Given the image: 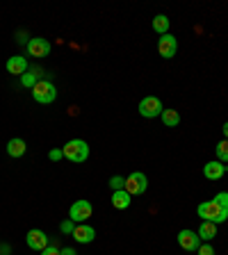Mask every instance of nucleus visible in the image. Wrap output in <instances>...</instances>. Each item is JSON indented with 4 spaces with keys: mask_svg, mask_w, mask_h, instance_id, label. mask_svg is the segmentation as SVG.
<instances>
[{
    "mask_svg": "<svg viewBox=\"0 0 228 255\" xmlns=\"http://www.w3.org/2000/svg\"><path fill=\"white\" fill-rule=\"evenodd\" d=\"M59 255H78V253H75V249L66 246V249H59Z\"/></svg>",
    "mask_w": 228,
    "mask_h": 255,
    "instance_id": "obj_27",
    "label": "nucleus"
},
{
    "mask_svg": "<svg viewBox=\"0 0 228 255\" xmlns=\"http://www.w3.org/2000/svg\"><path fill=\"white\" fill-rule=\"evenodd\" d=\"M153 30L158 32L160 37H162V34H167V32H169V16H165V14H158L153 18Z\"/></svg>",
    "mask_w": 228,
    "mask_h": 255,
    "instance_id": "obj_18",
    "label": "nucleus"
},
{
    "mask_svg": "<svg viewBox=\"0 0 228 255\" xmlns=\"http://www.w3.org/2000/svg\"><path fill=\"white\" fill-rule=\"evenodd\" d=\"M9 246H7V244H0V255H9Z\"/></svg>",
    "mask_w": 228,
    "mask_h": 255,
    "instance_id": "obj_28",
    "label": "nucleus"
},
{
    "mask_svg": "<svg viewBox=\"0 0 228 255\" xmlns=\"http://www.w3.org/2000/svg\"><path fill=\"white\" fill-rule=\"evenodd\" d=\"M41 255H59V249H57V246H50V244H48V249H43Z\"/></svg>",
    "mask_w": 228,
    "mask_h": 255,
    "instance_id": "obj_26",
    "label": "nucleus"
},
{
    "mask_svg": "<svg viewBox=\"0 0 228 255\" xmlns=\"http://www.w3.org/2000/svg\"><path fill=\"white\" fill-rule=\"evenodd\" d=\"M197 235L201 237V242H210V239L217 237V223H210V221H203L199 226Z\"/></svg>",
    "mask_w": 228,
    "mask_h": 255,
    "instance_id": "obj_16",
    "label": "nucleus"
},
{
    "mask_svg": "<svg viewBox=\"0 0 228 255\" xmlns=\"http://www.w3.org/2000/svg\"><path fill=\"white\" fill-rule=\"evenodd\" d=\"M197 253H199V255H215V249L210 246V242H206V244H201V246L197 249Z\"/></svg>",
    "mask_w": 228,
    "mask_h": 255,
    "instance_id": "obj_23",
    "label": "nucleus"
},
{
    "mask_svg": "<svg viewBox=\"0 0 228 255\" xmlns=\"http://www.w3.org/2000/svg\"><path fill=\"white\" fill-rule=\"evenodd\" d=\"M73 228H75V223L71 221V219H66V221H64L62 226H59V230H62L64 235H73Z\"/></svg>",
    "mask_w": 228,
    "mask_h": 255,
    "instance_id": "obj_22",
    "label": "nucleus"
},
{
    "mask_svg": "<svg viewBox=\"0 0 228 255\" xmlns=\"http://www.w3.org/2000/svg\"><path fill=\"white\" fill-rule=\"evenodd\" d=\"M222 130H224V139H226V141H228V121L224 123V128H222Z\"/></svg>",
    "mask_w": 228,
    "mask_h": 255,
    "instance_id": "obj_29",
    "label": "nucleus"
},
{
    "mask_svg": "<svg viewBox=\"0 0 228 255\" xmlns=\"http://www.w3.org/2000/svg\"><path fill=\"white\" fill-rule=\"evenodd\" d=\"M160 119H162V123H165L167 128H176L178 123H181V114H178V110H162Z\"/></svg>",
    "mask_w": 228,
    "mask_h": 255,
    "instance_id": "obj_17",
    "label": "nucleus"
},
{
    "mask_svg": "<svg viewBox=\"0 0 228 255\" xmlns=\"http://www.w3.org/2000/svg\"><path fill=\"white\" fill-rule=\"evenodd\" d=\"M176 50H178V41H176V37L171 34V32H167V34H162V37L158 39V53H160V57L171 59L176 55Z\"/></svg>",
    "mask_w": 228,
    "mask_h": 255,
    "instance_id": "obj_7",
    "label": "nucleus"
},
{
    "mask_svg": "<svg viewBox=\"0 0 228 255\" xmlns=\"http://www.w3.org/2000/svg\"><path fill=\"white\" fill-rule=\"evenodd\" d=\"M137 110L144 119H158L160 114H162V110H165V105H162V101H160L158 96H146V98L139 103Z\"/></svg>",
    "mask_w": 228,
    "mask_h": 255,
    "instance_id": "obj_4",
    "label": "nucleus"
},
{
    "mask_svg": "<svg viewBox=\"0 0 228 255\" xmlns=\"http://www.w3.org/2000/svg\"><path fill=\"white\" fill-rule=\"evenodd\" d=\"M197 214H199V219H203V221L224 223L228 219V207L219 205L217 201H206L197 207Z\"/></svg>",
    "mask_w": 228,
    "mask_h": 255,
    "instance_id": "obj_1",
    "label": "nucleus"
},
{
    "mask_svg": "<svg viewBox=\"0 0 228 255\" xmlns=\"http://www.w3.org/2000/svg\"><path fill=\"white\" fill-rule=\"evenodd\" d=\"M71 237H73L78 244H91L96 239V228L94 226H87V223H75Z\"/></svg>",
    "mask_w": 228,
    "mask_h": 255,
    "instance_id": "obj_9",
    "label": "nucleus"
},
{
    "mask_svg": "<svg viewBox=\"0 0 228 255\" xmlns=\"http://www.w3.org/2000/svg\"><path fill=\"white\" fill-rule=\"evenodd\" d=\"M123 189L130 194V196H139V194H144V191L149 189V180H146V175L142 173V171H135V173H130L126 178V187Z\"/></svg>",
    "mask_w": 228,
    "mask_h": 255,
    "instance_id": "obj_5",
    "label": "nucleus"
},
{
    "mask_svg": "<svg viewBox=\"0 0 228 255\" xmlns=\"http://www.w3.org/2000/svg\"><path fill=\"white\" fill-rule=\"evenodd\" d=\"M213 201H217L219 205H224V207H228V191H219L217 196L213 198Z\"/></svg>",
    "mask_w": 228,
    "mask_h": 255,
    "instance_id": "obj_24",
    "label": "nucleus"
},
{
    "mask_svg": "<svg viewBox=\"0 0 228 255\" xmlns=\"http://www.w3.org/2000/svg\"><path fill=\"white\" fill-rule=\"evenodd\" d=\"M226 164H224V162H217V159H215V162H208L206 166H203V175H206L208 180H222L224 175H226Z\"/></svg>",
    "mask_w": 228,
    "mask_h": 255,
    "instance_id": "obj_12",
    "label": "nucleus"
},
{
    "mask_svg": "<svg viewBox=\"0 0 228 255\" xmlns=\"http://www.w3.org/2000/svg\"><path fill=\"white\" fill-rule=\"evenodd\" d=\"M62 153L69 162H73V164H82V162L89 157V143H87L85 139H71V141L64 143Z\"/></svg>",
    "mask_w": 228,
    "mask_h": 255,
    "instance_id": "obj_2",
    "label": "nucleus"
},
{
    "mask_svg": "<svg viewBox=\"0 0 228 255\" xmlns=\"http://www.w3.org/2000/svg\"><path fill=\"white\" fill-rule=\"evenodd\" d=\"M215 155H217V162H224V164L228 162V141L226 139H222V141L215 146Z\"/></svg>",
    "mask_w": 228,
    "mask_h": 255,
    "instance_id": "obj_19",
    "label": "nucleus"
},
{
    "mask_svg": "<svg viewBox=\"0 0 228 255\" xmlns=\"http://www.w3.org/2000/svg\"><path fill=\"white\" fill-rule=\"evenodd\" d=\"M25 244L30 246L32 251H39L41 253L43 249H48V235L43 230H30L25 235Z\"/></svg>",
    "mask_w": 228,
    "mask_h": 255,
    "instance_id": "obj_10",
    "label": "nucleus"
},
{
    "mask_svg": "<svg viewBox=\"0 0 228 255\" xmlns=\"http://www.w3.org/2000/svg\"><path fill=\"white\" fill-rule=\"evenodd\" d=\"M110 187H112V191L123 189V187H126V178H121V175H112V178H110Z\"/></svg>",
    "mask_w": 228,
    "mask_h": 255,
    "instance_id": "obj_21",
    "label": "nucleus"
},
{
    "mask_svg": "<svg viewBox=\"0 0 228 255\" xmlns=\"http://www.w3.org/2000/svg\"><path fill=\"white\" fill-rule=\"evenodd\" d=\"M39 82V71H34V73H23L21 75V85L27 87V89H34V85Z\"/></svg>",
    "mask_w": 228,
    "mask_h": 255,
    "instance_id": "obj_20",
    "label": "nucleus"
},
{
    "mask_svg": "<svg viewBox=\"0 0 228 255\" xmlns=\"http://www.w3.org/2000/svg\"><path fill=\"white\" fill-rule=\"evenodd\" d=\"M32 98L37 103H41V105H50L57 98V89H55V85L50 80H39L34 85V89H32Z\"/></svg>",
    "mask_w": 228,
    "mask_h": 255,
    "instance_id": "obj_3",
    "label": "nucleus"
},
{
    "mask_svg": "<svg viewBox=\"0 0 228 255\" xmlns=\"http://www.w3.org/2000/svg\"><path fill=\"white\" fill-rule=\"evenodd\" d=\"M50 48H53L50 41H46V39H41V37H32L30 41H27V55L41 59V57H48V55H50Z\"/></svg>",
    "mask_w": 228,
    "mask_h": 255,
    "instance_id": "obj_8",
    "label": "nucleus"
},
{
    "mask_svg": "<svg viewBox=\"0 0 228 255\" xmlns=\"http://www.w3.org/2000/svg\"><path fill=\"white\" fill-rule=\"evenodd\" d=\"M178 244L185 251H197L201 246V237H199L194 230H181L178 233Z\"/></svg>",
    "mask_w": 228,
    "mask_h": 255,
    "instance_id": "obj_11",
    "label": "nucleus"
},
{
    "mask_svg": "<svg viewBox=\"0 0 228 255\" xmlns=\"http://www.w3.org/2000/svg\"><path fill=\"white\" fill-rule=\"evenodd\" d=\"M7 71L11 75H23L27 71V59L23 55H14V57L7 59Z\"/></svg>",
    "mask_w": 228,
    "mask_h": 255,
    "instance_id": "obj_13",
    "label": "nucleus"
},
{
    "mask_svg": "<svg viewBox=\"0 0 228 255\" xmlns=\"http://www.w3.org/2000/svg\"><path fill=\"white\" fill-rule=\"evenodd\" d=\"M130 203H133V196H130L126 189L112 191V205H114V210H128Z\"/></svg>",
    "mask_w": 228,
    "mask_h": 255,
    "instance_id": "obj_14",
    "label": "nucleus"
},
{
    "mask_svg": "<svg viewBox=\"0 0 228 255\" xmlns=\"http://www.w3.org/2000/svg\"><path fill=\"white\" fill-rule=\"evenodd\" d=\"M27 150V143L23 139H9L7 141V155L9 157H23Z\"/></svg>",
    "mask_w": 228,
    "mask_h": 255,
    "instance_id": "obj_15",
    "label": "nucleus"
},
{
    "mask_svg": "<svg viewBox=\"0 0 228 255\" xmlns=\"http://www.w3.org/2000/svg\"><path fill=\"white\" fill-rule=\"evenodd\" d=\"M48 157L53 159V162H57V159H62V157H64V153H62V150H59V148H53V150H50V153H48Z\"/></svg>",
    "mask_w": 228,
    "mask_h": 255,
    "instance_id": "obj_25",
    "label": "nucleus"
},
{
    "mask_svg": "<svg viewBox=\"0 0 228 255\" xmlns=\"http://www.w3.org/2000/svg\"><path fill=\"white\" fill-rule=\"evenodd\" d=\"M91 212H94V207L89 201H75L69 207V219L73 223H85L87 219H91Z\"/></svg>",
    "mask_w": 228,
    "mask_h": 255,
    "instance_id": "obj_6",
    "label": "nucleus"
}]
</instances>
